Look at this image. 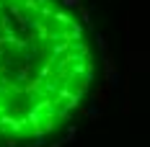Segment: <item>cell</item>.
Wrapping results in <instances>:
<instances>
[{"label": "cell", "mask_w": 150, "mask_h": 147, "mask_svg": "<svg viewBox=\"0 0 150 147\" xmlns=\"http://www.w3.org/2000/svg\"><path fill=\"white\" fill-rule=\"evenodd\" d=\"M91 80L88 34L62 0H0V139L57 132Z\"/></svg>", "instance_id": "6da1fadb"}]
</instances>
